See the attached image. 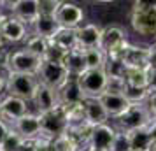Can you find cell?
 I'll list each match as a JSON object with an SVG mask.
<instances>
[{"instance_id": "277c9868", "label": "cell", "mask_w": 156, "mask_h": 151, "mask_svg": "<svg viewBox=\"0 0 156 151\" xmlns=\"http://www.w3.org/2000/svg\"><path fill=\"white\" fill-rule=\"evenodd\" d=\"M39 79L37 76L30 74H7V95L23 99L27 102H32L39 90Z\"/></svg>"}, {"instance_id": "f546056e", "label": "cell", "mask_w": 156, "mask_h": 151, "mask_svg": "<svg viewBox=\"0 0 156 151\" xmlns=\"http://www.w3.org/2000/svg\"><path fill=\"white\" fill-rule=\"evenodd\" d=\"M23 141H25V139L11 127V130H9V134H7V137H5L4 144H2L0 151H18V148L23 144Z\"/></svg>"}, {"instance_id": "d6a6232c", "label": "cell", "mask_w": 156, "mask_h": 151, "mask_svg": "<svg viewBox=\"0 0 156 151\" xmlns=\"http://www.w3.org/2000/svg\"><path fill=\"white\" fill-rule=\"evenodd\" d=\"M18 151H39V139H25Z\"/></svg>"}, {"instance_id": "3957f363", "label": "cell", "mask_w": 156, "mask_h": 151, "mask_svg": "<svg viewBox=\"0 0 156 151\" xmlns=\"http://www.w3.org/2000/svg\"><path fill=\"white\" fill-rule=\"evenodd\" d=\"M151 121H153V114L149 113L146 104H130V107L123 114L114 118V128L130 134L139 128H146Z\"/></svg>"}, {"instance_id": "83f0119b", "label": "cell", "mask_w": 156, "mask_h": 151, "mask_svg": "<svg viewBox=\"0 0 156 151\" xmlns=\"http://www.w3.org/2000/svg\"><path fill=\"white\" fill-rule=\"evenodd\" d=\"M81 144L70 135V134H63L55 139H51V148L49 151H81Z\"/></svg>"}, {"instance_id": "f1b7e54d", "label": "cell", "mask_w": 156, "mask_h": 151, "mask_svg": "<svg viewBox=\"0 0 156 151\" xmlns=\"http://www.w3.org/2000/svg\"><path fill=\"white\" fill-rule=\"evenodd\" d=\"M86 56V65H88V70H95V69H104L107 62V55L104 51L97 48V49H88L84 51Z\"/></svg>"}, {"instance_id": "9a60e30c", "label": "cell", "mask_w": 156, "mask_h": 151, "mask_svg": "<svg viewBox=\"0 0 156 151\" xmlns=\"http://www.w3.org/2000/svg\"><path fill=\"white\" fill-rule=\"evenodd\" d=\"M11 127H12L23 139H39V137H42L41 116L37 114V113H28V114H25L23 118L16 120Z\"/></svg>"}, {"instance_id": "5b68a950", "label": "cell", "mask_w": 156, "mask_h": 151, "mask_svg": "<svg viewBox=\"0 0 156 151\" xmlns=\"http://www.w3.org/2000/svg\"><path fill=\"white\" fill-rule=\"evenodd\" d=\"M128 39H126V32L121 28V27H116V25H111V27H105L102 28V42H100V49L105 53L109 58H119L123 51L126 49L128 46Z\"/></svg>"}, {"instance_id": "d6986e66", "label": "cell", "mask_w": 156, "mask_h": 151, "mask_svg": "<svg viewBox=\"0 0 156 151\" xmlns=\"http://www.w3.org/2000/svg\"><path fill=\"white\" fill-rule=\"evenodd\" d=\"M83 106H84V113H86V121L90 123L93 128L109 123L111 118L107 114V111L104 109L100 99H84Z\"/></svg>"}, {"instance_id": "6da1fadb", "label": "cell", "mask_w": 156, "mask_h": 151, "mask_svg": "<svg viewBox=\"0 0 156 151\" xmlns=\"http://www.w3.org/2000/svg\"><path fill=\"white\" fill-rule=\"evenodd\" d=\"M42 58L27 51L25 48L16 51H7L4 56V69L7 74H30L37 76L42 67Z\"/></svg>"}, {"instance_id": "1f68e13d", "label": "cell", "mask_w": 156, "mask_h": 151, "mask_svg": "<svg viewBox=\"0 0 156 151\" xmlns=\"http://www.w3.org/2000/svg\"><path fill=\"white\" fill-rule=\"evenodd\" d=\"M62 2L58 0H39V14L42 16H56Z\"/></svg>"}, {"instance_id": "f35d334b", "label": "cell", "mask_w": 156, "mask_h": 151, "mask_svg": "<svg viewBox=\"0 0 156 151\" xmlns=\"http://www.w3.org/2000/svg\"><path fill=\"white\" fill-rule=\"evenodd\" d=\"M147 130H149V135L153 141H156V118H153V121L147 125Z\"/></svg>"}, {"instance_id": "8992f818", "label": "cell", "mask_w": 156, "mask_h": 151, "mask_svg": "<svg viewBox=\"0 0 156 151\" xmlns=\"http://www.w3.org/2000/svg\"><path fill=\"white\" fill-rule=\"evenodd\" d=\"M77 83L84 99H100L107 92V74L104 69L86 70L77 77Z\"/></svg>"}, {"instance_id": "7402d4cb", "label": "cell", "mask_w": 156, "mask_h": 151, "mask_svg": "<svg viewBox=\"0 0 156 151\" xmlns=\"http://www.w3.org/2000/svg\"><path fill=\"white\" fill-rule=\"evenodd\" d=\"M62 28L56 21V16H39L35 20V23L32 25V34H35L39 37H44L51 41L53 37L56 35V32Z\"/></svg>"}, {"instance_id": "d4e9b609", "label": "cell", "mask_w": 156, "mask_h": 151, "mask_svg": "<svg viewBox=\"0 0 156 151\" xmlns=\"http://www.w3.org/2000/svg\"><path fill=\"white\" fill-rule=\"evenodd\" d=\"M125 83L130 88L149 90V74H147V70H142V69H128Z\"/></svg>"}, {"instance_id": "60d3db41", "label": "cell", "mask_w": 156, "mask_h": 151, "mask_svg": "<svg viewBox=\"0 0 156 151\" xmlns=\"http://www.w3.org/2000/svg\"><path fill=\"white\" fill-rule=\"evenodd\" d=\"M149 151H156V141H153V144H151V148H149Z\"/></svg>"}, {"instance_id": "603a6c76", "label": "cell", "mask_w": 156, "mask_h": 151, "mask_svg": "<svg viewBox=\"0 0 156 151\" xmlns=\"http://www.w3.org/2000/svg\"><path fill=\"white\" fill-rule=\"evenodd\" d=\"M65 116H67V125H69V130L67 132H70V130H76L79 127H83L86 125V113H84V106H83V102L81 104H76V106H69V107H65ZM90 125V123H88Z\"/></svg>"}, {"instance_id": "2e32d148", "label": "cell", "mask_w": 156, "mask_h": 151, "mask_svg": "<svg viewBox=\"0 0 156 151\" xmlns=\"http://www.w3.org/2000/svg\"><path fill=\"white\" fill-rule=\"evenodd\" d=\"M56 93H58L60 106H63V107H69V106H76V104L84 102V95L81 92L77 77H69V79L56 90Z\"/></svg>"}, {"instance_id": "ac0fdd59", "label": "cell", "mask_w": 156, "mask_h": 151, "mask_svg": "<svg viewBox=\"0 0 156 151\" xmlns=\"http://www.w3.org/2000/svg\"><path fill=\"white\" fill-rule=\"evenodd\" d=\"M121 60L128 69H142V70L149 69V51L147 48H142V46L128 44L126 49L121 55Z\"/></svg>"}, {"instance_id": "ab89813d", "label": "cell", "mask_w": 156, "mask_h": 151, "mask_svg": "<svg viewBox=\"0 0 156 151\" xmlns=\"http://www.w3.org/2000/svg\"><path fill=\"white\" fill-rule=\"evenodd\" d=\"M5 53H7V51H5V41L0 37V55H4V56H5Z\"/></svg>"}, {"instance_id": "ee69618b", "label": "cell", "mask_w": 156, "mask_h": 151, "mask_svg": "<svg viewBox=\"0 0 156 151\" xmlns=\"http://www.w3.org/2000/svg\"><path fill=\"white\" fill-rule=\"evenodd\" d=\"M0 118H2V113H0Z\"/></svg>"}, {"instance_id": "30bf717a", "label": "cell", "mask_w": 156, "mask_h": 151, "mask_svg": "<svg viewBox=\"0 0 156 151\" xmlns=\"http://www.w3.org/2000/svg\"><path fill=\"white\" fill-rule=\"evenodd\" d=\"M84 9L74 2H62L56 13V21L62 28L77 30L81 25H84Z\"/></svg>"}, {"instance_id": "5bb4252c", "label": "cell", "mask_w": 156, "mask_h": 151, "mask_svg": "<svg viewBox=\"0 0 156 151\" xmlns=\"http://www.w3.org/2000/svg\"><path fill=\"white\" fill-rule=\"evenodd\" d=\"M77 35V48L83 51L97 49L102 42V28L95 23H84L76 30Z\"/></svg>"}, {"instance_id": "7c38bea8", "label": "cell", "mask_w": 156, "mask_h": 151, "mask_svg": "<svg viewBox=\"0 0 156 151\" xmlns=\"http://www.w3.org/2000/svg\"><path fill=\"white\" fill-rule=\"evenodd\" d=\"M116 135H118V130L111 123L95 127L91 132V137L88 141V148L93 151H111V146H112Z\"/></svg>"}, {"instance_id": "b9f144b4", "label": "cell", "mask_w": 156, "mask_h": 151, "mask_svg": "<svg viewBox=\"0 0 156 151\" xmlns=\"http://www.w3.org/2000/svg\"><path fill=\"white\" fill-rule=\"evenodd\" d=\"M2 5H4V2H0V18L4 16V13H2Z\"/></svg>"}, {"instance_id": "ba28073f", "label": "cell", "mask_w": 156, "mask_h": 151, "mask_svg": "<svg viewBox=\"0 0 156 151\" xmlns=\"http://www.w3.org/2000/svg\"><path fill=\"white\" fill-rule=\"evenodd\" d=\"M69 77H70V74L67 72L63 63H60V62H48V60L42 62V67H41V70L37 74L39 83L53 88V90H58Z\"/></svg>"}, {"instance_id": "8d00e7d4", "label": "cell", "mask_w": 156, "mask_h": 151, "mask_svg": "<svg viewBox=\"0 0 156 151\" xmlns=\"http://www.w3.org/2000/svg\"><path fill=\"white\" fill-rule=\"evenodd\" d=\"M149 74V93L156 92V69H147Z\"/></svg>"}, {"instance_id": "9c48e42d", "label": "cell", "mask_w": 156, "mask_h": 151, "mask_svg": "<svg viewBox=\"0 0 156 151\" xmlns=\"http://www.w3.org/2000/svg\"><path fill=\"white\" fill-rule=\"evenodd\" d=\"M28 27L23 21H20L18 18L11 14H4L0 18V37L11 44H18V42H25L28 37Z\"/></svg>"}, {"instance_id": "d590c367", "label": "cell", "mask_w": 156, "mask_h": 151, "mask_svg": "<svg viewBox=\"0 0 156 151\" xmlns=\"http://www.w3.org/2000/svg\"><path fill=\"white\" fill-rule=\"evenodd\" d=\"M149 51V69H156V42L153 44V46H149L147 48Z\"/></svg>"}, {"instance_id": "e0dca14e", "label": "cell", "mask_w": 156, "mask_h": 151, "mask_svg": "<svg viewBox=\"0 0 156 151\" xmlns=\"http://www.w3.org/2000/svg\"><path fill=\"white\" fill-rule=\"evenodd\" d=\"M32 102L35 106L37 114H46V113H49V111H53V109H56L60 106L56 90L46 86V84H39V90H37Z\"/></svg>"}, {"instance_id": "836d02e7", "label": "cell", "mask_w": 156, "mask_h": 151, "mask_svg": "<svg viewBox=\"0 0 156 151\" xmlns=\"http://www.w3.org/2000/svg\"><path fill=\"white\" fill-rule=\"evenodd\" d=\"M146 106H147L149 113L153 114V118H156V92H151L147 97V100H146Z\"/></svg>"}, {"instance_id": "7bdbcfd3", "label": "cell", "mask_w": 156, "mask_h": 151, "mask_svg": "<svg viewBox=\"0 0 156 151\" xmlns=\"http://www.w3.org/2000/svg\"><path fill=\"white\" fill-rule=\"evenodd\" d=\"M81 151H93V149H90L88 146H84V148H81Z\"/></svg>"}, {"instance_id": "74e56055", "label": "cell", "mask_w": 156, "mask_h": 151, "mask_svg": "<svg viewBox=\"0 0 156 151\" xmlns=\"http://www.w3.org/2000/svg\"><path fill=\"white\" fill-rule=\"evenodd\" d=\"M7 95V74H0V100Z\"/></svg>"}, {"instance_id": "4316f807", "label": "cell", "mask_w": 156, "mask_h": 151, "mask_svg": "<svg viewBox=\"0 0 156 151\" xmlns=\"http://www.w3.org/2000/svg\"><path fill=\"white\" fill-rule=\"evenodd\" d=\"M25 49L30 51V53H34V55H37V56H41L44 60L46 58V53L49 49V41L44 39V37L35 35V34H30L27 37V41H25Z\"/></svg>"}, {"instance_id": "4dcf8cb0", "label": "cell", "mask_w": 156, "mask_h": 151, "mask_svg": "<svg viewBox=\"0 0 156 151\" xmlns=\"http://www.w3.org/2000/svg\"><path fill=\"white\" fill-rule=\"evenodd\" d=\"M111 151H132V144H130V134L126 132H119L118 130V135L114 139Z\"/></svg>"}, {"instance_id": "cb8c5ba5", "label": "cell", "mask_w": 156, "mask_h": 151, "mask_svg": "<svg viewBox=\"0 0 156 151\" xmlns=\"http://www.w3.org/2000/svg\"><path fill=\"white\" fill-rule=\"evenodd\" d=\"M51 42L58 46L60 49H63L65 53L70 49H76L77 48V35H76V30L70 28H60L56 32V35L51 39Z\"/></svg>"}, {"instance_id": "7a4b0ae2", "label": "cell", "mask_w": 156, "mask_h": 151, "mask_svg": "<svg viewBox=\"0 0 156 151\" xmlns=\"http://www.w3.org/2000/svg\"><path fill=\"white\" fill-rule=\"evenodd\" d=\"M132 28L144 37H156V2H135L130 14Z\"/></svg>"}, {"instance_id": "484cf974", "label": "cell", "mask_w": 156, "mask_h": 151, "mask_svg": "<svg viewBox=\"0 0 156 151\" xmlns=\"http://www.w3.org/2000/svg\"><path fill=\"white\" fill-rule=\"evenodd\" d=\"M130 144H132V151H149L151 144H153V139L149 135L147 127L130 132Z\"/></svg>"}, {"instance_id": "4fadbf2b", "label": "cell", "mask_w": 156, "mask_h": 151, "mask_svg": "<svg viewBox=\"0 0 156 151\" xmlns=\"http://www.w3.org/2000/svg\"><path fill=\"white\" fill-rule=\"evenodd\" d=\"M0 113H2V120H5L9 125H12L16 120L23 118L25 114H28V102L12 97V95H5L0 100Z\"/></svg>"}, {"instance_id": "8fae6325", "label": "cell", "mask_w": 156, "mask_h": 151, "mask_svg": "<svg viewBox=\"0 0 156 151\" xmlns=\"http://www.w3.org/2000/svg\"><path fill=\"white\" fill-rule=\"evenodd\" d=\"M9 5L11 14L23 21L27 27H32L35 20L39 18V0H16V2H5Z\"/></svg>"}, {"instance_id": "e575fe53", "label": "cell", "mask_w": 156, "mask_h": 151, "mask_svg": "<svg viewBox=\"0 0 156 151\" xmlns=\"http://www.w3.org/2000/svg\"><path fill=\"white\" fill-rule=\"evenodd\" d=\"M9 130H11V125H9L5 120H2V118H0V148H2V144H4L5 137H7Z\"/></svg>"}, {"instance_id": "52a82bcc", "label": "cell", "mask_w": 156, "mask_h": 151, "mask_svg": "<svg viewBox=\"0 0 156 151\" xmlns=\"http://www.w3.org/2000/svg\"><path fill=\"white\" fill-rule=\"evenodd\" d=\"M41 116V127H42V137L48 139H55L58 135H63L69 130L67 125V116H65V107L58 106L56 109H53L46 114Z\"/></svg>"}, {"instance_id": "44dd1931", "label": "cell", "mask_w": 156, "mask_h": 151, "mask_svg": "<svg viewBox=\"0 0 156 151\" xmlns=\"http://www.w3.org/2000/svg\"><path fill=\"white\" fill-rule=\"evenodd\" d=\"M62 63L65 65V69H67V72L70 74V77H79V76H83V74L88 70L84 51L79 49V48L67 51Z\"/></svg>"}, {"instance_id": "ffe728a7", "label": "cell", "mask_w": 156, "mask_h": 151, "mask_svg": "<svg viewBox=\"0 0 156 151\" xmlns=\"http://www.w3.org/2000/svg\"><path fill=\"white\" fill-rule=\"evenodd\" d=\"M100 102L104 109L107 111L109 118H118L121 116L128 107H130V102L126 100V97L123 93H111V92H105V93L100 97Z\"/></svg>"}]
</instances>
